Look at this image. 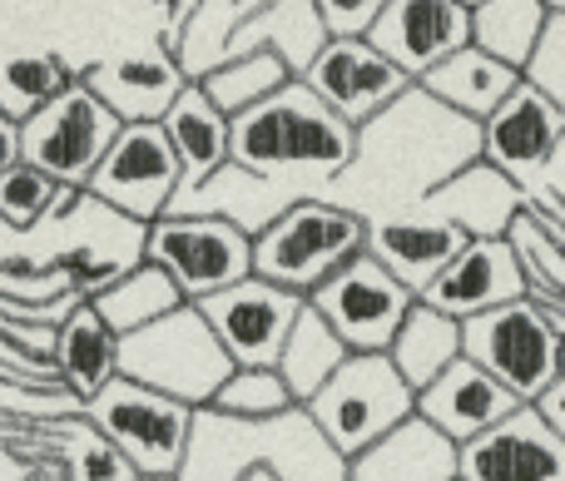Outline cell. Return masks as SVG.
Segmentation results:
<instances>
[{"instance_id": "6da1fadb", "label": "cell", "mask_w": 565, "mask_h": 481, "mask_svg": "<svg viewBox=\"0 0 565 481\" xmlns=\"http://www.w3.org/2000/svg\"><path fill=\"white\" fill-rule=\"evenodd\" d=\"M487 154L481 119L451 109L427 85H412L382 115L358 125V154L322 194L358 214H397L417 209L437 184H447L461 164Z\"/></svg>"}, {"instance_id": "7a4b0ae2", "label": "cell", "mask_w": 565, "mask_h": 481, "mask_svg": "<svg viewBox=\"0 0 565 481\" xmlns=\"http://www.w3.org/2000/svg\"><path fill=\"white\" fill-rule=\"evenodd\" d=\"M358 154V125L328 105L302 75L234 115V159L274 179L292 199L322 194Z\"/></svg>"}, {"instance_id": "3957f363", "label": "cell", "mask_w": 565, "mask_h": 481, "mask_svg": "<svg viewBox=\"0 0 565 481\" xmlns=\"http://www.w3.org/2000/svg\"><path fill=\"white\" fill-rule=\"evenodd\" d=\"M184 481L218 477H278V481H328L348 477V457L332 447L308 403H292L268 417H238L224 407H194V432L184 452Z\"/></svg>"}, {"instance_id": "277c9868", "label": "cell", "mask_w": 565, "mask_h": 481, "mask_svg": "<svg viewBox=\"0 0 565 481\" xmlns=\"http://www.w3.org/2000/svg\"><path fill=\"white\" fill-rule=\"evenodd\" d=\"M362 248H367V214L328 194H302L254 234V274L312 293Z\"/></svg>"}, {"instance_id": "5b68a950", "label": "cell", "mask_w": 565, "mask_h": 481, "mask_svg": "<svg viewBox=\"0 0 565 481\" xmlns=\"http://www.w3.org/2000/svg\"><path fill=\"white\" fill-rule=\"evenodd\" d=\"M119 367H125L129 377H139V383L164 387V393L204 407V403H214V393L224 387V377L234 373L238 363L224 348V338L214 333L209 313L189 298V303H179L174 313L125 333Z\"/></svg>"}, {"instance_id": "8992f818", "label": "cell", "mask_w": 565, "mask_h": 481, "mask_svg": "<svg viewBox=\"0 0 565 481\" xmlns=\"http://www.w3.org/2000/svg\"><path fill=\"white\" fill-rule=\"evenodd\" d=\"M85 413L95 417L99 432L135 462L139 477L184 472L189 432H194V403L119 373V377H109L95 397H85Z\"/></svg>"}, {"instance_id": "52a82bcc", "label": "cell", "mask_w": 565, "mask_h": 481, "mask_svg": "<svg viewBox=\"0 0 565 481\" xmlns=\"http://www.w3.org/2000/svg\"><path fill=\"white\" fill-rule=\"evenodd\" d=\"M312 417L322 423V432L332 437L342 457L367 452L382 432L402 423L407 413H417V387L402 377V367L392 363V353H352L318 393L308 397Z\"/></svg>"}, {"instance_id": "ba28073f", "label": "cell", "mask_w": 565, "mask_h": 481, "mask_svg": "<svg viewBox=\"0 0 565 481\" xmlns=\"http://www.w3.org/2000/svg\"><path fill=\"white\" fill-rule=\"evenodd\" d=\"M0 447L20 477H79V481H135V462L99 432L85 407L70 413H0Z\"/></svg>"}, {"instance_id": "9c48e42d", "label": "cell", "mask_w": 565, "mask_h": 481, "mask_svg": "<svg viewBox=\"0 0 565 481\" xmlns=\"http://www.w3.org/2000/svg\"><path fill=\"white\" fill-rule=\"evenodd\" d=\"M461 333H467V357L491 367L526 403H536L565 373V333L526 293L487 308V313L461 318Z\"/></svg>"}, {"instance_id": "30bf717a", "label": "cell", "mask_w": 565, "mask_h": 481, "mask_svg": "<svg viewBox=\"0 0 565 481\" xmlns=\"http://www.w3.org/2000/svg\"><path fill=\"white\" fill-rule=\"evenodd\" d=\"M119 125L125 119L89 89V79H75L50 105L20 119V154L45 174H55L60 184H89L105 149L115 145Z\"/></svg>"}, {"instance_id": "8fae6325", "label": "cell", "mask_w": 565, "mask_h": 481, "mask_svg": "<svg viewBox=\"0 0 565 481\" xmlns=\"http://www.w3.org/2000/svg\"><path fill=\"white\" fill-rule=\"evenodd\" d=\"M417 298L422 293L407 284V278H397L372 248H362V254H352L338 274L322 278V284L312 288L308 303L328 313V323L348 338L352 353H387L397 328H402V318L412 313Z\"/></svg>"}, {"instance_id": "7c38bea8", "label": "cell", "mask_w": 565, "mask_h": 481, "mask_svg": "<svg viewBox=\"0 0 565 481\" xmlns=\"http://www.w3.org/2000/svg\"><path fill=\"white\" fill-rule=\"evenodd\" d=\"M149 258L199 303L254 274V234L224 214H159L149 224Z\"/></svg>"}, {"instance_id": "4fadbf2b", "label": "cell", "mask_w": 565, "mask_h": 481, "mask_svg": "<svg viewBox=\"0 0 565 481\" xmlns=\"http://www.w3.org/2000/svg\"><path fill=\"white\" fill-rule=\"evenodd\" d=\"M179 184H184V159H179L164 119H125L99 169L89 174V189L99 199H109L115 209L145 218V224L164 214Z\"/></svg>"}, {"instance_id": "5bb4252c", "label": "cell", "mask_w": 565, "mask_h": 481, "mask_svg": "<svg viewBox=\"0 0 565 481\" xmlns=\"http://www.w3.org/2000/svg\"><path fill=\"white\" fill-rule=\"evenodd\" d=\"M302 303H308V293L282 288L264 274H248L238 284L218 288V293L199 298V308L209 313V323L234 353V363H278Z\"/></svg>"}, {"instance_id": "9a60e30c", "label": "cell", "mask_w": 565, "mask_h": 481, "mask_svg": "<svg viewBox=\"0 0 565 481\" xmlns=\"http://www.w3.org/2000/svg\"><path fill=\"white\" fill-rule=\"evenodd\" d=\"M302 79H308L338 115H348L352 125L382 115L392 99L417 85V79H412L387 50L372 45L367 35H332L328 45L312 55V65L302 70Z\"/></svg>"}, {"instance_id": "2e32d148", "label": "cell", "mask_w": 565, "mask_h": 481, "mask_svg": "<svg viewBox=\"0 0 565 481\" xmlns=\"http://www.w3.org/2000/svg\"><path fill=\"white\" fill-rule=\"evenodd\" d=\"M461 477L471 481H565V437L541 403H521L497 427L461 442Z\"/></svg>"}, {"instance_id": "e0dca14e", "label": "cell", "mask_w": 565, "mask_h": 481, "mask_svg": "<svg viewBox=\"0 0 565 481\" xmlns=\"http://www.w3.org/2000/svg\"><path fill=\"white\" fill-rule=\"evenodd\" d=\"M85 79L119 119H164L169 105L179 99V89L189 85V70L164 35H149L125 50L99 55L85 70Z\"/></svg>"}, {"instance_id": "ac0fdd59", "label": "cell", "mask_w": 565, "mask_h": 481, "mask_svg": "<svg viewBox=\"0 0 565 481\" xmlns=\"http://www.w3.org/2000/svg\"><path fill=\"white\" fill-rule=\"evenodd\" d=\"M481 129H487V159H497L521 184H536V179L551 174L565 145V109L526 75L481 119Z\"/></svg>"}, {"instance_id": "d6986e66", "label": "cell", "mask_w": 565, "mask_h": 481, "mask_svg": "<svg viewBox=\"0 0 565 481\" xmlns=\"http://www.w3.org/2000/svg\"><path fill=\"white\" fill-rule=\"evenodd\" d=\"M367 40L387 50L412 79H422L471 40V6L467 0H387L367 25Z\"/></svg>"}, {"instance_id": "ffe728a7", "label": "cell", "mask_w": 565, "mask_h": 481, "mask_svg": "<svg viewBox=\"0 0 565 481\" xmlns=\"http://www.w3.org/2000/svg\"><path fill=\"white\" fill-rule=\"evenodd\" d=\"M526 293V268H521V254L511 244V234H481L467 238L457 258L422 288V298L457 318L487 313L497 303H511V298Z\"/></svg>"}, {"instance_id": "44dd1931", "label": "cell", "mask_w": 565, "mask_h": 481, "mask_svg": "<svg viewBox=\"0 0 565 481\" xmlns=\"http://www.w3.org/2000/svg\"><path fill=\"white\" fill-rule=\"evenodd\" d=\"M467 238H471L467 228L451 224V218H441V214H431L427 204L367 218V248L397 278H407L417 293L461 254V248H467Z\"/></svg>"}, {"instance_id": "7402d4cb", "label": "cell", "mask_w": 565, "mask_h": 481, "mask_svg": "<svg viewBox=\"0 0 565 481\" xmlns=\"http://www.w3.org/2000/svg\"><path fill=\"white\" fill-rule=\"evenodd\" d=\"M348 477L362 481H451L461 477V442L427 413H407L392 432H382L367 452L352 457Z\"/></svg>"}, {"instance_id": "603a6c76", "label": "cell", "mask_w": 565, "mask_h": 481, "mask_svg": "<svg viewBox=\"0 0 565 481\" xmlns=\"http://www.w3.org/2000/svg\"><path fill=\"white\" fill-rule=\"evenodd\" d=\"M521 403H526V397H516L497 373H491V367H481L477 357H467V353L417 393V407L437 427H447L457 442H471L477 432L497 427L501 417L516 413Z\"/></svg>"}, {"instance_id": "cb8c5ba5", "label": "cell", "mask_w": 565, "mask_h": 481, "mask_svg": "<svg viewBox=\"0 0 565 481\" xmlns=\"http://www.w3.org/2000/svg\"><path fill=\"white\" fill-rule=\"evenodd\" d=\"M422 204L431 209V214L451 218V224H461L471 238L481 234H511V224H516V214L526 209V184L521 179H511L507 169L497 164V159H471V164H461L457 174L447 179V184H437Z\"/></svg>"}, {"instance_id": "d4e9b609", "label": "cell", "mask_w": 565, "mask_h": 481, "mask_svg": "<svg viewBox=\"0 0 565 481\" xmlns=\"http://www.w3.org/2000/svg\"><path fill=\"white\" fill-rule=\"evenodd\" d=\"M75 79H85V65L70 50H60L55 40H25L20 30H10L0 40V109L6 115H35L40 105H50Z\"/></svg>"}, {"instance_id": "484cf974", "label": "cell", "mask_w": 565, "mask_h": 481, "mask_svg": "<svg viewBox=\"0 0 565 481\" xmlns=\"http://www.w3.org/2000/svg\"><path fill=\"white\" fill-rule=\"evenodd\" d=\"M119 353H125V333L109 323L95 308V298H79L55 328V343H50V363L60 367L70 387L79 397H95L109 377H119Z\"/></svg>"}, {"instance_id": "4316f807", "label": "cell", "mask_w": 565, "mask_h": 481, "mask_svg": "<svg viewBox=\"0 0 565 481\" xmlns=\"http://www.w3.org/2000/svg\"><path fill=\"white\" fill-rule=\"evenodd\" d=\"M521 79H526L521 65H511V60L491 55L487 45L467 40V45L451 50L441 65H431L427 75H422V85H427L437 99H447L451 109H461V115L487 119L491 109L521 85Z\"/></svg>"}, {"instance_id": "83f0119b", "label": "cell", "mask_w": 565, "mask_h": 481, "mask_svg": "<svg viewBox=\"0 0 565 481\" xmlns=\"http://www.w3.org/2000/svg\"><path fill=\"white\" fill-rule=\"evenodd\" d=\"M164 125H169V135H174L179 159H184V184L179 189L204 184L214 169H224L228 159H234V115H224L199 79H189V85L179 89Z\"/></svg>"}, {"instance_id": "f1b7e54d", "label": "cell", "mask_w": 565, "mask_h": 481, "mask_svg": "<svg viewBox=\"0 0 565 481\" xmlns=\"http://www.w3.org/2000/svg\"><path fill=\"white\" fill-rule=\"evenodd\" d=\"M387 353H392V363L402 367V377L422 393L431 377H441L461 353H467L461 318L447 313V308H437V303H427V298H417L412 313L402 318V328H397Z\"/></svg>"}, {"instance_id": "f546056e", "label": "cell", "mask_w": 565, "mask_h": 481, "mask_svg": "<svg viewBox=\"0 0 565 481\" xmlns=\"http://www.w3.org/2000/svg\"><path fill=\"white\" fill-rule=\"evenodd\" d=\"M511 244L526 268V298L565 333V228L526 204L511 224Z\"/></svg>"}, {"instance_id": "4dcf8cb0", "label": "cell", "mask_w": 565, "mask_h": 481, "mask_svg": "<svg viewBox=\"0 0 565 481\" xmlns=\"http://www.w3.org/2000/svg\"><path fill=\"white\" fill-rule=\"evenodd\" d=\"M179 303H189V293L179 288V278L169 274L164 264H154V258L125 268L115 284H105L95 293V308L119 328V333H135V328L154 323V318L174 313Z\"/></svg>"}, {"instance_id": "1f68e13d", "label": "cell", "mask_w": 565, "mask_h": 481, "mask_svg": "<svg viewBox=\"0 0 565 481\" xmlns=\"http://www.w3.org/2000/svg\"><path fill=\"white\" fill-rule=\"evenodd\" d=\"M348 357H352L348 338L328 323V313L312 308V303H302L298 323H292L288 343H282V353H278V367H282V377H288V387L298 393V403H308V397L318 393Z\"/></svg>"}, {"instance_id": "d6a6232c", "label": "cell", "mask_w": 565, "mask_h": 481, "mask_svg": "<svg viewBox=\"0 0 565 481\" xmlns=\"http://www.w3.org/2000/svg\"><path fill=\"white\" fill-rule=\"evenodd\" d=\"M551 15H556V10H551L546 0H477V6H471V40L487 45L491 55L526 70L541 35H546Z\"/></svg>"}, {"instance_id": "836d02e7", "label": "cell", "mask_w": 565, "mask_h": 481, "mask_svg": "<svg viewBox=\"0 0 565 481\" xmlns=\"http://www.w3.org/2000/svg\"><path fill=\"white\" fill-rule=\"evenodd\" d=\"M292 75H298V70H292V60L282 55L278 45H258V50H244V55H228L224 65L199 75V85L209 89V99H214L224 115H244L248 105L268 99L278 85H288Z\"/></svg>"}, {"instance_id": "e575fe53", "label": "cell", "mask_w": 565, "mask_h": 481, "mask_svg": "<svg viewBox=\"0 0 565 481\" xmlns=\"http://www.w3.org/2000/svg\"><path fill=\"white\" fill-rule=\"evenodd\" d=\"M292 403H298V393L288 387L278 363H238L234 373L224 377V387L214 393V407L238 413V417H268Z\"/></svg>"}, {"instance_id": "d590c367", "label": "cell", "mask_w": 565, "mask_h": 481, "mask_svg": "<svg viewBox=\"0 0 565 481\" xmlns=\"http://www.w3.org/2000/svg\"><path fill=\"white\" fill-rule=\"evenodd\" d=\"M60 179L45 174L40 164H30L25 154L15 159L10 169H0V218L15 228H35L40 218L50 214V204L60 199Z\"/></svg>"}, {"instance_id": "8d00e7d4", "label": "cell", "mask_w": 565, "mask_h": 481, "mask_svg": "<svg viewBox=\"0 0 565 481\" xmlns=\"http://www.w3.org/2000/svg\"><path fill=\"white\" fill-rule=\"evenodd\" d=\"M526 75L565 109V15H551V25H546V35H541L536 55H531Z\"/></svg>"}, {"instance_id": "74e56055", "label": "cell", "mask_w": 565, "mask_h": 481, "mask_svg": "<svg viewBox=\"0 0 565 481\" xmlns=\"http://www.w3.org/2000/svg\"><path fill=\"white\" fill-rule=\"evenodd\" d=\"M382 6H387V0H318L332 35H367V25L377 20Z\"/></svg>"}, {"instance_id": "f35d334b", "label": "cell", "mask_w": 565, "mask_h": 481, "mask_svg": "<svg viewBox=\"0 0 565 481\" xmlns=\"http://www.w3.org/2000/svg\"><path fill=\"white\" fill-rule=\"evenodd\" d=\"M536 403H541V413H546L551 417V427H556V432L565 437V373L556 377V383H551L546 387V393H541L536 397Z\"/></svg>"}, {"instance_id": "ab89813d", "label": "cell", "mask_w": 565, "mask_h": 481, "mask_svg": "<svg viewBox=\"0 0 565 481\" xmlns=\"http://www.w3.org/2000/svg\"><path fill=\"white\" fill-rule=\"evenodd\" d=\"M20 159V119L0 109V169H10Z\"/></svg>"}, {"instance_id": "60d3db41", "label": "cell", "mask_w": 565, "mask_h": 481, "mask_svg": "<svg viewBox=\"0 0 565 481\" xmlns=\"http://www.w3.org/2000/svg\"><path fill=\"white\" fill-rule=\"evenodd\" d=\"M35 6H45V0H0V40H6L20 20H30V10Z\"/></svg>"}, {"instance_id": "b9f144b4", "label": "cell", "mask_w": 565, "mask_h": 481, "mask_svg": "<svg viewBox=\"0 0 565 481\" xmlns=\"http://www.w3.org/2000/svg\"><path fill=\"white\" fill-rule=\"evenodd\" d=\"M0 481H20V472H15V462H10L6 447H0Z\"/></svg>"}, {"instance_id": "7bdbcfd3", "label": "cell", "mask_w": 565, "mask_h": 481, "mask_svg": "<svg viewBox=\"0 0 565 481\" xmlns=\"http://www.w3.org/2000/svg\"><path fill=\"white\" fill-rule=\"evenodd\" d=\"M546 6H551V10H556V15H565V0H546Z\"/></svg>"}, {"instance_id": "ee69618b", "label": "cell", "mask_w": 565, "mask_h": 481, "mask_svg": "<svg viewBox=\"0 0 565 481\" xmlns=\"http://www.w3.org/2000/svg\"><path fill=\"white\" fill-rule=\"evenodd\" d=\"M467 6H477V0H467Z\"/></svg>"}]
</instances>
